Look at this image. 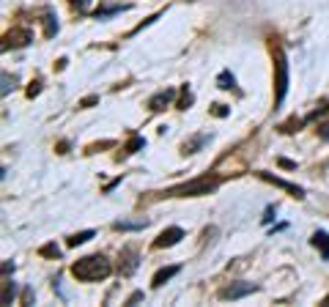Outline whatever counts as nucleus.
Listing matches in <instances>:
<instances>
[{
    "label": "nucleus",
    "mask_w": 329,
    "mask_h": 307,
    "mask_svg": "<svg viewBox=\"0 0 329 307\" xmlns=\"http://www.w3.org/2000/svg\"><path fill=\"white\" fill-rule=\"evenodd\" d=\"M110 272H112V266L105 255H88V258H80L74 266H71V274H74L77 280H82V283L105 280Z\"/></svg>",
    "instance_id": "1"
},
{
    "label": "nucleus",
    "mask_w": 329,
    "mask_h": 307,
    "mask_svg": "<svg viewBox=\"0 0 329 307\" xmlns=\"http://www.w3.org/2000/svg\"><path fill=\"white\" fill-rule=\"evenodd\" d=\"M212 189H217V178H200V181H189V184H181V187L170 189L167 195H176V198H184V195H209Z\"/></svg>",
    "instance_id": "2"
},
{
    "label": "nucleus",
    "mask_w": 329,
    "mask_h": 307,
    "mask_svg": "<svg viewBox=\"0 0 329 307\" xmlns=\"http://www.w3.org/2000/svg\"><path fill=\"white\" fill-rule=\"evenodd\" d=\"M274 71H277V96H274V102L280 104L285 91H288V60H285V55H282V50L274 52Z\"/></svg>",
    "instance_id": "3"
},
{
    "label": "nucleus",
    "mask_w": 329,
    "mask_h": 307,
    "mask_svg": "<svg viewBox=\"0 0 329 307\" xmlns=\"http://www.w3.org/2000/svg\"><path fill=\"white\" fill-rule=\"evenodd\" d=\"M178 239H184V230L181 228H167V230H162L159 233V239L154 242V247H173V244L178 242Z\"/></svg>",
    "instance_id": "4"
},
{
    "label": "nucleus",
    "mask_w": 329,
    "mask_h": 307,
    "mask_svg": "<svg viewBox=\"0 0 329 307\" xmlns=\"http://www.w3.org/2000/svg\"><path fill=\"white\" fill-rule=\"evenodd\" d=\"M253 291H258V285H253V283H239V285H230V288H225L219 296H222V299H241V296L253 294Z\"/></svg>",
    "instance_id": "5"
},
{
    "label": "nucleus",
    "mask_w": 329,
    "mask_h": 307,
    "mask_svg": "<svg viewBox=\"0 0 329 307\" xmlns=\"http://www.w3.org/2000/svg\"><path fill=\"white\" fill-rule=\"evenodd\" d=\"M28 42H30L28 30H11V33H6V47H25Z\"/></svg>",
    "instance_id": "6"
},
{
    "label": "nucleus",
    "mask_w": 329,
    "mask_h": 307,
    "mask_svg": "<svg viewBox=\"0 0 329 307\" xmlns=\"http://www.w3.org/2000/svg\"><path fill=\"white\" fill-rule=\"evenodd\" d=\"M173 91H162V94H157L154 96L151 102H148V104H151V110H164V104H167V102H173Z\"/></svg>",
    "instance_id": "7"
},
{
    "label": "nucleus",
    "mask_w": 329,
    "mask_h": 307,
    "mask_svg": "<svg viewBox=\"0 0 329 307\" xmlns=\"http://www.w3.org/2000/svg\"><path fill=\"white\" fill-rule=\"evenodd\" d=\"M173 274H178V266H167V269H159L157 274H154V285H164V280H170Z\"/></svg>",
    "instance_id": "8"
},
{
    "label": "nucleus",
    "mask_w": 329,
    "mask_h": 307,
    "mask_svg": "<svg viewBox=\"0 0 329 307\" xmlns=\"http://www.w3.org/2000/svg\"><path fill=\"white\" fill-rule=\"evenodd\" d=\"M264 178H266V181H272V184H277V187H282V189H288V192H294L296 198H302V189H299V187H294V184L282 181V178H274V176H266V173H264Z\"/></svg>",
    "instance_id": "9"
},
{
    "label": "nucleus",
    "mask_w": 329,
    "mask_h": 307,
    "mask_svg": "<svg viewBox=\"0 0 329 307\" xmlns=\"http://www.w3.org/2000/svg\"><path fill=\"white\" fill-rule=\"evenodd\" d=\"M123 258H126V263H123V274H132L137 269V260H135L137 255L132 253V250H123Z\"/></svg>",
    "instance_id": "10"
},
{
    "label": "nucleus",
    "mask_w": 329,
    "mask_h": 307,
    "mask_svg": "<svg viewBox=\"0 0 329 307\" xmlns=\"http://www.w3.org/2000/svg\"><path fill=\"white\" fill-rule=\"evenodd\" d=\"M88 239H94V230H82V233H74L69 239V247H77V244H85Z\"/></svg>",
    "instance_id": "11"
},
{
    "label": "nucleus",
    "mask_w": 329,
    "mask_h": 307,
    "mask_svg": "<svg viewBox=\"0 0 329 307\" xmlns=\"http://www.w3.org/2000/svg\"><path fill=\"white\" fill-rule=\"evenodd\" d=\"M313 244H316V247H324V258H329V236L327 233H316V236H313Z\"/></svg>",
    "instance_id": "12"
},
{
    "label": "nucleus",
    "mask_w": 329,
    "mask_h": 307,
    "mask_svg": "<svg viewBox=\"0 0 329 307\" xmlns=\"http://www.w3.org/2000/svg\"><path fill=\"white\" fill-rule=\"evenodd\" d=\"M217 83H219V88H233V83H236V80H233V74H230V71H222Z\"/></svg>",
    "instance_id": "13"
},
{
    "label": "nucleus",
    "mask_w": 329,
    "mask_h": 307,
    "mask_svg": "<svg viewBox=\"0 0 329 307\" xmlns=\"http://www.w3.org/2000/svg\"><path fill=\"white\" fill-rule=\"evenodd\" d=\"M206 143V137H195L192 143H184V154H195V148H200Z\"/></svg>",
    "instance_id": "14"
},
{
    "label": "nucleus",
    "mask_w": 329,
    "mask_h": 307,
    "mask_svg": "<svg viewBox=\"0 0 329 307\" xmlns=\"http://www.w3.org/2000/svg\"><path fill=\"white\" fill-rule=\"evenodd\" d=\"M118 230H137V228H146V219L143 222H115Z\"/></svg>",
    "instance_id": "15"
},
{
    "label": "nucleus",
    "mask_w": 329,
    "mask_h": 307,
    "mask_svg": "<svg viewBox=\"0 0 329 307\" xmlns=\"http://www.w3.org/2000/svg\"><path fill=\"white\" fill-rule=\"evenodd\" d=\"M41 255H50V258H58L60 250L55 247V244H47V247H41Z\"/></svg>",
    "instance_id": "16"
},
{
    "label": "nucleus",
    "mask_w": 329,
    "mask_h": 307,
    "mask_svg": "<svg viewBox=\"0 0 329 307\" xmlns=\"http://www.w3.org/2000/svg\"><path fill=\"white\" fill-rule=\"evenodd\" d=\"M140 146H146V140H140V137H137V140H132V143H129V148H126V154H135V151H137V148H140Z\"/></svg>",
    "instance_id": "17"
},
{
    "label": "nucleus",
    "mask_w": 329,
    "mask_h": 307,
    "mask_svg": "<svg viewBox=\"0 0 329 307\" xmlns=\"http://www.w3.org/2000/svg\"><path fill=\"white\" fill-rule=\"evenodd\" d=\"M214 115H219V118H222V115H228V110H225L222 104H214Z\"/></svg>",
    "instance_id": "18"
},
{
    "label": "nucleus",
    "mask_w": 329,
    "mask_h": 307,
    "mask_svg": "<svg viewBox=\"0 0 329 307\" xmlns=\"http://www.w3.org/2000/svg\"><path fill=\"white\" fill-rule=\"evenodd\" d=\"M99 102V96H88V99H82V107H91V104H96Z\"/></svg>",
    "instance_id": "19"
},
{
    "label": "nucleus",
    "mask_w": 329,
    "mask_h": 307,
    "mask_svg": "<svg viewBox=\"0 0 329 307\" xmlns=\"http://www.w3.org/2000/svg\"><path fill=\"white\" fill-rule=\"evenodd\" d=\"M74 3V8H80V11H85V6H88V0H71Z\"/></svg>",
    "instance_id": "20"
}]
</instances>
